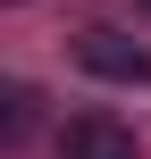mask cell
I'll list each match as a JSON object with an SVG mask.
<instances>
[{
    "mask_svg": "<svg viewBox=\"0 0 151 159\" xmlns=\"http://www.w3.org/2000/svg\"><path fill=\"white\" fill-rule=\"evenodd\" d=\"M143 17H151V0H143Z\"/></svg>",
    "mask_w": 151,
    "mask_h": 159,
    "instance_id": "277c9868",
    "label": "cell"
},
{
    "mask_svg": "<svg viewBox=\"0 0 151 159\" xmlns=\"http://www.w3.org/2000/svg\"><path fill=\"white\" fill-rule=\"evenodd\" d=\"M25 126H34V84L8 92V143H25Z\"/></svg>",
    "mask_w": 151,
    "mask_h": 159,
    "instance_id": "3957f363",
    "label": "cell"
},
{
    "mask_svg": "<svg viewBox=\"0 0 151 159\" xmlns=\"http://www.w3.org/2000/svg\"><path fill=\"white\" fill-rule=\"evenodd\" d=\"M76 59H84L92 75H109V84H143L151 75V50L126 42L118 25H84V34H76Z\"/></svg>",
    "mask_w": 151,
    "mask_h": 159,
    "instance_id": "6da1fadb",
    "label": "cell"
},
{
    "mask_svg": "<svg viewBox=\"0 0 151 159\" xmlns=\"http://www.w3.org/2000/svg\"><path fill=\"white\" fill-rule=\"evenodd\" d=\"M59 159H134V126H118L109 109H84V117H67Z\"/></svg>",
    "mask_w": 151,
    "mask_h": 159,
    "instance_id": "7a4b0ae2",
    "label": "cell"
}]
</instances>
